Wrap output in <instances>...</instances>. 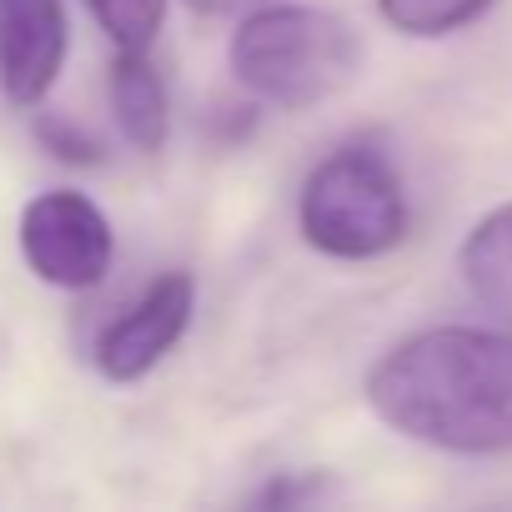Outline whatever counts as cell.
I'll list each match as a JSON object with an SVG mask.
<instances>
[{
	"label": "cell",
	"mask_w": 512,
	"mask_h": 512,
	"mask_svg": "<svg viewBox=\"0 0 512 512\" xmlns=\"http://www.w3.org/2000/svg\"><path fill=\"white\" fill-rule=\"evenodd\" d=\"M322 472H282L272 477L262 492H256L251 502L256 507H307V502H322Z\"/></svg>",
	"instance_id": "obj_12"
},
{
	"label": "cell",
	"mask_w": 512,
	"mask_h": 512,
	"mask_svg": "<svg viewBox=\"0 0 512 512\" xmlns=\"http://www.w3.org/2000/svg\"><path fill=\"white\" fill-rule=\"evenodd\" d=\"M497 0H377V16L407 41H442L482 21Z\"/></svg>",
	"instance_id": "obj_9"
},
{
	"label": "cell",
	"mask_w": 512,
	"mask_h": 512,
	"mask_svg": "<svg viewBox=\"0 0 512 512\" xmlns=\"http://www.w3.org/2000/svg\"><path fill=\"white\" fill-rule=\"evenodd\" d=\"M407 186L397 161L372 141L327 151L297 196L302 241L332 262H377L407 241Z\"/></svg>",
	"instance_id": "obj_3"
},
{
	"label": "cell",
	"mask_w": 512,
	"mask_h": 512,
	"mask_svg": "<svg viewBox=\"0 0 512 512\" xmlns=\"http://www.w3.org/2000/svg\"><path fill=\"white\" fill-rule=\"evenodd\" d=\"M36 141H41L56 161H66V166H101V161H106L101 141H96L81 121H71V116H61V111H41V106H36Z\"/></svg>",
	"instance_id": "obj_11"
},
{
	"label": "cell",
	"mask_w": 512,
	"mask_h": 512,
	"mask_svg": "<svg viewBox=\"0 0 512 512\" xmlns=\"http://www.w3.org/2000/svg\"><path fill=\"white\" fill-rule=\"evenodd\" d=\"M367 407L397 437L452 457H512V327H427L367 372Z\"/></svg>",
	"instance_id": "obj_1"
},
{
	"label": "cell",
	"mask_w": 512,
	"mask_h": 512,
	"mask_svg": "<svg viewBox=\"0 0 512 512\" xmlns=\"http://www.w3.org/2000/svg\"><path fill=\"white\" fill-rule=\"evenodd\" d=\"M191 317H196V282L186 272H161L156 282L141 287V297L131 307H121L101 327V337L91 347L96 372L116 387H131V382L151 377L176 352Z\"/></svg>",
	"instance_id": "obj_5"
},
{
	"label": "cell",
	"mask_w": 512,
	"mask_h": 512,
	"mask_svg": "<svg viewBox=\"0 0 512 512\" xmlns=\"http://www.w3.org/2000/svg\"><path fill=\"white\" fill-rule=\"evenodd\" d=\"M467 297L502 327H512V201L492 206L457 246Z\"/></svg>",
	"instance_id": "obj_8"
},
{
	"label": "cell",
	"mask_w": 512,
	"mask_h": 512,
	"mask_svg": "<svg viewBox=\"0 0 512 512\" xmlns=\"http://www.w3.org/2000/svg\"><path fill=\"white\" fill-rule=\"evenodd\" d=\"M262 6H272V0H186V11L201 21H241Z\"/></svg>",
	"instance_id": "obj_13"
},
{
	"label": "cell",
	"mask_w": 512,
	"mask_h": 512,
	"mask_svg": "<svg viewBox=\"0 0 512 512\" xmlns=\"http://www.w3.org/2000/svg\"><path fill=\"white\" fill-rule=\"evenodd\" d=\"M16 241L36 282L56 292H91L111 277V262H116V231L106 211L86 191H71V186L31 196L21 206Z\"/></svg>",
	"instance_id": "obj_4"
},
{
	"label": "cell",
	"mask_w": 512,
	"mask_h": 512,
	"mask_svg": "<svg viewBox=\"0 0 512 512\" xmlns=\"http://www.w3.org/2000/svg\"><path fill=\"white\" fill-rule=\"evenodd\" d=\"M231 76L236 86L277 111H307L342 96L362 76V31L327 6L272 0L231 31Z\"/></svg>",
	"instance_id": "obj_2"
},
{
	"label": "cell",
	"mask_w": 512,
	"mask_h": 512,
	"mask_svg": "<svg viewBox=\"0 0 512 512\" xmlns=\"http://www.w3.org/2000/svg\"><path fill=\"white\" fill-rule=\"evenodd\" d=\"M71 56L66 0H0V91L16 111L46 106Z\"/></svg>",
	"instance_id": "obj_6"
},
{
	"label": "cell",
	"mask_w": 512,
	"mask_h": 512,
	"mask_svg": "<svg viewBox=\"0 0 512 512\" xmlns=\"http://www.w3.org/2000/svg\"><path fill=\"white\" fill-rule=\"evenodd\" d=\"M106 96H111L121 141L141 156H161L171 141V96H166V76L156 71L151 51H116Z\"/></svg>",
	"instance_id": "obj_7"
},
{
	"label": "cell",
	"mask_w": 512,
	"mask_h": 512,
	"mask_svg": "<svg viewBox=\"0 0 512 512\" xmlns=\"http://www.w3.org/2000/svg\"><path fill=\"white\" fill-rule=\"evenodd\" d=\"M116 51H151L166 26V0H86Z\"/></svg>",
	"instance_id": "obj_10"
}]
</instances>
